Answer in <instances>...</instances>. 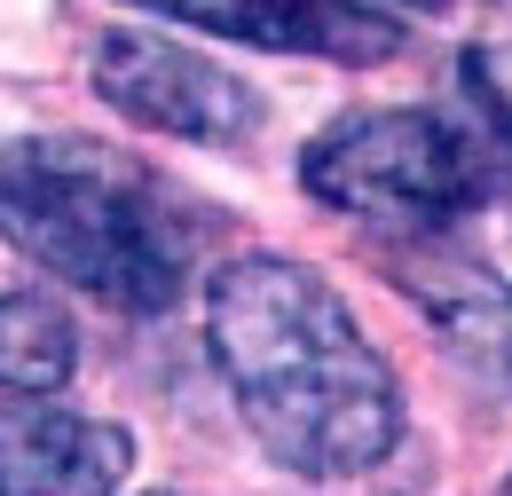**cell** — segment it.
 Returning a JSON list of instances; mask_svg holds the SVG:
<instances>
[{"label": "cell", "instance_id": "obj_2", "mask_svg": "<svg viewBox=\"0 0 512 496\" xmlns=\"http://www.w3.org/2000/svg\"><path fill=\"white\" fill-rule=\"evenodd\" d=\"M0 237L103 308L166 315L205 260L213 213L119 142L24 134L0 150Z\"/></svg>", "mask_w": 512, "mask_h": 496}, {"label": "cell", "instance_id": "obj_10", "mask_svg": "<svg viewBox=\"0 0 512 496\" xmlns=\"http://www.w3.org/2000/svg\"><path fill=\"white\" fill-rule=\"evenodd\" d=\"M379 16H449V0H363Z\"/></svg>", "mask_w": 512, "mask_h": 496}, {"label": "cell", "instance_id": "obj_1", "mask_svg": "<svg viewBox=\"0 0 512 496\" xmlns=\"http://www.w3.org/2000/svg\"><path fill=\"white\" fill-rule=\"evenodd\" d=\"M205 347L237 418L300 481H355L402 449V394L347 300L308 260L237 252L213 268Z\"/></svg>", "mask_w": 512, "mask_h": 496}, {"label": "cell", "instance_id": "obj_11", "mask_svg": "<svg viewBox=\"0 0 512 496\" xmlns=\"http://www.w3.org/2000/svg\"><path fill=\"white\" fill-rule=\"evenodd\" d=\"M497 496H512V481H505V489H497Z\"/></svg>", "mask_w": 512, "mask_h": 496}, {"label": "cell", "instance_id": "obj_8", "mask_svg": "<svg viewBox=\"0 0 512 496\" xmlns=\"http://www.w3.org/2000/svg\"><path fill=\"white\" fill-rule=\"evenodd\" d=\"M79 371V331L40 292H0V386L8 394H64Z\"/></svg>", "mask_w": 512, "mask_h": 496}, {"label": "cell", "instance_id": "obj_7", "mask_svg": "<svg viewBox=\"0 0 512 496\" xmlns=\"http://www.w3.org/2000/svg\"><path fill=\"white\" fill-rule=\"evenodd\" d=\"M134 465L127 426L48 410V394L0 402V496H119Z\"/></svg>", "mask_w": 512, "mask_h": 496}, {"label": "cell", "instance_id": "obj_5", "mask_svg": "<svg viewBox=\"0 0 512 496\" xmlns=\"http://www.w3.org/2000/svg\"><path fill=\"white\" fill-rule=\"evenodd\" d=\"M87 79L119 119L182 134V142H245L260 126V95L237 71L205 63L182 40H158V32H103L87 56Z\"/></svg>", "mask_w": 512, "mask_h": 496}, {"label": "cell", "instance_id": "obj_9", "mask_svg": "<svg viewBox=\"0 0 512 496\" xmlns=\"http://www.w3.org/2000/svg\"><path fill=\"white\" fill-rule=\"evenodd\" d=\"M457 87L473 103V119L489 126L512 150V40H489V48H465L457 56Z\"/></svg>", "mask_w": 512, "mask_h": 496}, {"label": "cell", "instance_id": "obj_4", "mask_svg": "<svg viewBox=\"0 0 512 496\" xmlns=\"http://www.w3.org/2000/svg\"><path fill=\"white\" fill-rule=\"evenodd\" d=\"M379 268L426 315V339L449 355V371L489 402H512V276L449 229H379Z\"/></svg>", "mask_w": 512, "mask_h": 496}, {"label": "cell", "instance_id": "obj_3", "mask_svg": "<svg viewBox=\"0 0 512 496\" xmlns=\"http://www.w3.org/2000/svg\"><path fill=\"white\" fill-rule=\"evenodd\" d=\"M300 182L316 205L371 229H457L512 189V150L481 119L457 126L442 111H355L300 150Z\"/></svg>", "mask_w": 512, "mask_h": 496}, {"label": "cell", "instance_id": "obj_6", "mask_svg": "<svg viewBox=\"0 0 512 496\" xmlns=\"http://www.w3.org/2000/svg\"><path fill=\"white\" fill-rule=\"evenodd\" d=\"M127 8H158L182 16L197 32L245 40L268 56H331V63H386L402 48V24L363 8V0H127Z\"/></svg>", "mask_w": 512, "mask_h": 496}]
</instances>
